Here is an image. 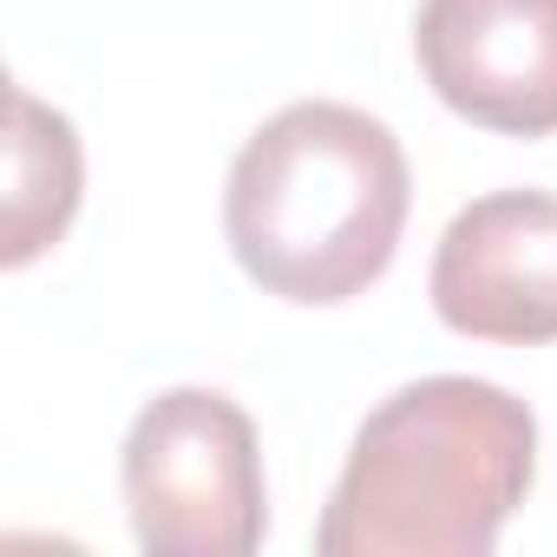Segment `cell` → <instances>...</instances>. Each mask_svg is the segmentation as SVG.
<instances>
[{
	"label": "cell",
	"instance_id": "obj_1",
	"mask_svg": "<svg viewBox=\"0 0 557 557\" xmlns=\"http://www.w3.org/2000/svg\"><path fill=\"white\" fill-rule=\"evenodd\" d=\"M537 479V420L472 374H426L387 394L315 524L322 557H485Z\"/></svg>",
	"mask_w": 557,
	"mask_h": 557
},
{
	"label": "cell",
	"instance_id": "obj_2",
	"mask_svg": "<svg viewBox=\"0 0 557 557\" xmlns=\"http://www.w3.org/2000/svg\"><path fill=\"white\" fill-rule=\"evenodd\" d=\"M413 210L400 138L342 99L283 106L249 132L223 184V236L249 283L296 309L374 289Z\"/></svg>",
	"mask_w": 557,
	"mask_h": 557
},
{
	"label": "cell",
	"instance_id": "obj_3",
	"mask_svg": "<svg viewBox=\"0 0 557 557\" xmlns=\"http://www.w3.org/2000/svg\"><path fill=\"white\" fill-rule=\"evenodd\" d=\"M125 511L151 557H249L269 531L256 420L216 387L145 400L125 433Z\"/></svg>",
	"mask_w": 557,
	"mask_h": 557
},
{
	"label": "cell",
	"instance_id": "obj_4",
	"mask_svg": "<svg viewBox=\"0 0 557 557\" xmlns=\"http://www.w3.org/2000/svg\"><path fill=\"white\" fill-rule=\"evenodd\" d=\"M433 315L492 348L557 342V197L550 190H492L472 197L426 275Z\"/></svg>",
	"mask_w": 557,
	"mask_h": 557
},
{
	"label": "cell",
	"instance_id": "obj_5",
	"mask_svg": "<svg viewBox=\"0 0 557 557\" xmlns=\"http://www.w3.org/2000/svg\"><path fill=\"white\" fill-rule=\"evenodd\" d=\"M413 53L446 112L498 138L557 132V0H420Z\"/></svg>",
	"mask_w": 557,
	"mask_h": 557
},
{
	"label": "cell",
	"instance_id": "obj_6",
	"mask_svg": "<svg viewBox=\"0 0 557 557\" xmlns=\"http://www.w3.org/2000/svg\"><path fill=\"white\" fill-rule=\"evenodd\" d=\"M86 197V151L66 112L40 106L27 86H8V216H0V262H40Z\"/></svg>",
	"mask_w": 557,
	"mask_h": 557
}]
</instances>
